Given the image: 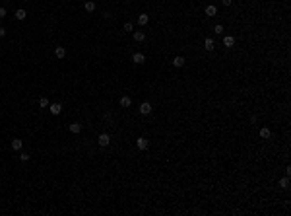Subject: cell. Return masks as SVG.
Masks as SVG:
<instances>
[{"instance_id":"9a60e30c","label":"cell","mask_w":291,"mask_h":216,"mask_svg":"<svg viewBox=\"0 0 291 216\" xmlns=\"http://www.w3.org/2000/svg\"><path fill=\"white\" fill-rule=\"evenodd\" d=\"M134 39L138 43H142L144 39H146V33H144V31H134Z\"/></svg>"},{"instance_id":"2e32d148","label":"cell","mask_w":291,"mask_h":216,"mask_svg":"<svg viewBox=\"0 0 291 216\" xmlns=\"http://www.w3.org/2000/svg\"><path fill=\"white\" fill-rule=\"evenodd\" d=\"M25 18H27L25 10H16V20H19V22H22V20H25Z\"/></svg>"},{"instance_id":"8fae6325","label":"cell","mask_w":291,"mask_h":216,"mask_svg":"<svg viewBox=\"0 0 291 216\" xmlns=\"http://www.w3.org/2000/svg\"><path fill=\"white\" fill-rule=\"evenodd\" d=\"M204 49H206V51H213V39L212 37H208L204 41Z\"/></svg>"},{"instance_id":"52a82bcc","label":"cell","mask_w":291,"mask_h":216,"mask_svg":"<svg viewBox=\"0 0 291 216\" xmlns=\"http://www.w3.org/2000/svg\"><path fill=\"white\" fill-rule=\"evenodd\" d=\"M120 105H122V107H130V105H132V98L122 95V98H120Z\"/></svg>"},{"instance_id":"30bf717a","label":"cell","mask_w":291,"mask_h":216,"mask_svg":"<svg viewBox=\"0 0 291 216\" xmlns=\"http://www.w3.org/2000/svg\"><path fill=\"white\" fill-rule=\"evenodd\" d=\"M70 132H74V134H78L80 131H82V125H80V123H72V125H70Z\"/></svg>"},{"instance_id":"ac0fdd59","label":"cell","mask_w":291,"mask_h":216,"mask_svg":"<svg viewBox=\"0 0 291 216\" xmlns=\"http://www.w3.org/2000/svg\"><path fill=\"white\" fill-rule=\"evenodd\" d=\"M83 8H86V12H93V10H95V2H91V0H88Z\"/></svg>"},{"instance_id":"cb8c5ba5","label":"cell","mask_w":291,"mask_h":216,"mask_svg":"<svg viewBox=\"0 0 291 216\" xmlns=\"http://www.w3.org/2000/svg\"><path fill=\"white\" fill-rule=\"evenodd\" d=\"M213 31H217V33H221V31H223V25H221V24H217V25H216V29H213Z\"/></svg>"},{"instance_id":"ba28073f","label":"cell","mask_w":291,"mask_h":216,"mask_svg":"<svg viewBox=\"0 0 291 216\" xmlns=\"http://www.w3.org/2000/svg\"><path fill=\"white\" fill-rule=\"evenodd\" d=\"M10 146L14 148V150H22V146H23V142L19 140V138H14V140L10 142Z\"/></svg>"},{"instance_id":"4fadbf2b","label":"cell","mask_w":291,"mask_h":216,"mask_svg":"<svg viewBox=\"0 0 291 216\" xmlns=\"http://www.w3.org/2000/svg\"><path fill=\"white\" fill-rule=\"evenodd\" d=\"M148 22H149V16H148V14H140V16H138V24H140V25H146Z\"/></svg>"},{"instance_id":"484cf974","label":"cell","mask_w":291,"mask_h":216,"mask_svg":"<svg viewBox=\"0 0 291 216\" xmlns=\"http://www.w3.org/2000/svg\"><path fill=\"white\" fill-rule=\"evenodd\" d=\"M231 2H233V0H223V4H225V6H231Z\"/></svg>"},{"instance_id":"7a4b0ae2","label":"cell","mask_w":291,"mask_h":216,"mask_svg":"<svg viewBox=\"0 0 291 216\" xmlns=\"http://www.w3.org/2000/svg\"><path fill=\"white\" fill-rule=\"evenodd\" d=\"M136 146H138V150H146L149 146V142H148V138H144V136H140L138 140H136Z\"/></svg>"},{"instance_id":"3957f363","label":"cell","mask_w":291,"mask_h":216,"mask_svg":"<svg viewBox=\"0 0 291 216\" xmlns=\"http://www.w3.org/2000/svg\"><path fill=\"white\" fill-rule=\"evenodd\" d=\"M140 113H142V115H149V113H152V105H149L148 101H144V103L140 105Z\"/></svg>"},{"instance_id":"7c38bea8","label":"cell","mask_w":291,"mask_h":216,"mask_svg":"<svg viewBox=\"0 0 291 216\" xmlns=\"http://www.w3.org/2000/svg\"><path fill=\"white\" fill-rule=\"evenodd\" d=\"M260 136H262L264 140H266V138H270V136H272V132H270V129H268V127H262V129H260Z\"/></svg>"},{"instance_id":"ffe728a7","label":"cell","mask_w":291,"mask_h":216,"mask_svg":"<svg viewBox=\"0 0 291 216\" xmlns=\"http://www.w3.org/2000/svg\"><path fill=\"white\" fill-rule=\"evenodd\" d=\"M39 105H41V107H49V99L41 98V99H39Z\"/></svg>"},{"instance_id":"7402d4cb","label":"cell","mask_w":291,"mask_h":216,"mask_svg":"<svg viewBox=\"0 0 291 216\" xmlns=\"http://www.w3.org/2000/svg\"><path fill=\"white\" fill-rule=\"evenodd\" d=\"M124 31H132V24H130V22L124 24Z\"/></svg>"},{"instance_id":"5bb4252c","label":"cell","mask_w":291,"mask_h":216,"mask_svg":"<svg viewBox=\"0 0 291 216\" xmlns=\"http://www.w3.org/2000/svg\"><path fill=\"white\" fill-rule=\"evenodd\" d=\"M223 45H225V47H233V45H235V39H233L231 35H227V37L223 39Z\"/></svg>"},{"instance_id":"603a6c76","label":"cell","mask_w":291,"mask_h":216,"mask_svg":"<svg viewBox=\"0 0 291 216\" xmlns=\"http://www.w3.org/2000/svg\"><path fill=\"white\" fill-rule=\"evenodd\" d=\"M6 18V8H0V20Z\"/></svg>"},{"instance_id":"e0dca14e","label":"cell","mask_w":291,"mask_h":216,"mask_svg":"<svg viewBox=\"0 0 291 216\" xmlns=\"http://www.w3.org/2000/svg\"><path fill=\"white\" fill-rule=\"evenodd\" d=\"M216 6H206V16H208V18H212V16H216Z\"/></svg>"},{"instance_id":"5b68a950","label":"cell","mask_w":291,"mask_h":216,"mask_svg":"<svg viewBox=\"0 0 291 216\" xmlns=\"http://www.w3.org/2000/svg\"><path fill=\"white\" fill-rule=\"evenodd\" d=\"M144 61H146V56H144L142 53H134V55H132V62H136V64H142Z\"/></svg>"},{"instance_id":"6da1fadb","label":"cell","mask_w":291,"mask_h":216,"mask_svg":"<svg viewBox=\"0 0 291 216\" xmlns=\"http://www.w3.org/2000/svg\"><path fill=\"white\" fill-rule=\"evenodd\" d=\"M97 142H99V146H109V142H111V136L107 134V132H103V134H99Z\"/></svg>"},{"instance_id":"8992f818","label":"cell","mask_w":291,"mask_h":216,"mask_svg":"<svg viewBox=\"0 0 291 216\" xmlns=\"http://www.w3.org/2000/svg\"><path fill=\"white\" fill-rule=\"evenodd\" d=\"M185 56H175L173 59V66H177V68H180V66H185Z\"/></svg>"},{"instance_id":"277c9868","label":"cell","mask_w":291,"mask_h":216,"mask_svg":"<svg viewBox=\"0 0 291 216\" xmlns=\"http://www.w3.org/2000/svg\"><path fill=\"white\" fill-rule=\"evenodd\" d=\"M49 111H51L52 115H60V111H62V105H60V103H52V105H49Z\"/></svg>"},{"instance_id":"4316f807","label":"cell","mask_w":291,"mask_h":216,"mask_svg":"<svg viewBox=\"0 0 291 216\" xmlns=\"http://www.w3.org/2000/svg\"><path fill=\"white\" fill-rule=\"evenodd\" d=\"M23 2H29V0H23Z\"/></svg>"},{"instance_id":"9c48e42d","label":"cell","mask_w":291,"mask_h":216,"mask_svg":"<svg viewBox=\"0 0 291 216\" xmlns=\"http://www.w3.org/2000/svg\"><path fill=\"white\" fill-rule=\"evenodd\" d=\"M55 55H56V59H64V56H66V49L64 47H56L55 49Z\"/></svg>"},{"instance_id":"44dd1931","label":"cell","mask_w":291,"mask_h":216,"mask_svg":"<svg viewBox=\"0 0 291 216\" xmlns=\"http://www.w3.org/2000/svg\"><path fill=\"white\" fill-rule=\"evenodd\" d=\"M19 160H22V162H27L29 160V154H27V152H22V154H19Z\"/></svg>"},{"instance_id":"d6986e66","label":"cell","mask_w":291,"mask_h":216,"mask_svg":"<svg viewBox=\"0 0 291 216\" xmlns=\"http://www.w3.org/2000/svg\"><path fill=\"white\" fill-rule=\"evenodd\" d=\"M287 185H289V179H287V177H283V179H280V187H283V189H287Z\"/></svg>"},{"instance_id":"d4e9b609","label":"cell","mask_w":291,"mask_h":216,"mask_svg":"<svg viewBox=\"0 0 291 216\" xmlns=\"http://www.w3.org/2000/svg\"><path fill=\"white\" fill-rule=\"evenodd\" d=\"M4 35H6V29H4V27H0V39L4 37Z\"/></svg>"}]
</instances>
